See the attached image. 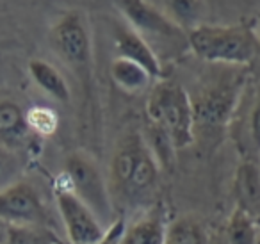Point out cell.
<instances>
[{
  "instance_id": "11",
  "label": "cell",
  "mask_w": 260,
  "mask_h": 244,
  "mask_svg": "<svg viewBox=\"0 0 260 244\" xmlns=\"http://www.w3.org/2000/svg\"><path fill=\"white\" fill-rule=\"evenodd\" d=\"M234 191L239 207L249 214L260 212V166L251 161L241 162L235 173Z\"/></svg>"
},
{
  "instance_id": "12",
  "label": "cell",
  "mask_w": 260,
  "mask_h": 244,
  "mask_svg": "<svg viewBox=\"0 0 260 244\" xmlns=\"http://www.w3.org/2000/svg\"><path fill=\"white\" fill-rule=\"evenodd\" d=\"M29 73L36 82V86L41 91H45L48 97L61 102V104L70 102V98H72L70 86L55 66H52L50 63L43 61V59H32L29 63Z\"/></svg>"
},
{
  "instance_id": "7",
  "label": "cell",
  "mask_w": 260,
  "mask_h": 244,
  "mask_svg": "<svg viewBox=\"0 0 260 244\" xmlns=\"http://www.w3.org/2000/svg\"><path fill=\"white\" fill-rule=\"evenodd\" d=\"M116 8L125 16L130 29H134L143 38L146 34L160 38H177L182 36L184 30L170 18L159 6L152 2H139V0H123L118 2Z\"/></svg>"
},
{
  "instance_id": "19",
  "label": "cell",
  "mask_w": 260,
  "mask_h": 244,
  "mask_svg": "<svg viewBox=\"0 0 260 244\" xmlns=\"http://www.w3.org/2000/svg\"><path fill=\"white\" fill-rule=\"evenodd\" d=\"M16 171V161L11 151H6L0 148V189L9 186V180L13 178Z\"/></svg>"
},
{
  "instance_id": "18",
  "label": "cell",
  "mask_w": 260,
  "mask_h": 244,
  "mask_svg": "<svg viewBox=\"0 0 260 244\" xmlns=\"http://www.w3.org/2000/svg\"><path fill=\"white\" fill-rule=\"evenodd\" d=\"M25 114H27V125H29L30 134L48 137L57 132L59 116L54 109L45 107V105H34Z\"/></svg>"
},
{
  "instance_id": "24",
  "label": "cell",
  "mask_w": 260,
  "mask_h": 244,
  "mask_svg": "<svg viewBox=\"0 0 260 244\" xmlns=\"http://www.w3.org/2000/svg\"><path fill=\"white\" fill-rule=\"evenodd\" d=\"M258 23H260V20H258Z\"/></svg>"
},
{
  "instance_id": "1",
  "label": "cell",
  "mask_w": 260,
  "mask_h": 244,
  "mask_svg": "<svg viewBox=\"0 0 260 244\" xmlns=\"http://www.w3.org/2000/svg\"><path fill=\"white\" fill-rule=\"evenodd\" d=\"M146 116L150 125L166 134L175 150L189 146L194 139V105L180 84H157L146 102Z\"/></svg>"
},
{
  "instance_id": "16",
  "label": "cell",
  "mask_w": 260,
  "mask_h": 244,
  "mask_svg": "<svg viewBox=\"0 0 260 244\" xmlns=\"http://www.w3.org/2000/svg\"><path fill=\"white\" fill-rule=\"evenodd\" d=\"M164 244H210L205 228L198 221L178 218L166 225Z\"/></svg>"
},
{
  "instance_id": "21",
  "label": "cell",
  "mask_w": 260,
  "mask_h": 244,
  "mask_svg": "<svg viewBox=\"0 0 260 244\" xmlns=\"http://www.w3.org/2000/svg\"><path fill=\"white\" fill-rule=\"evenodd\" d=\"M6 237H8V230L4 228V225H0V242H4Z\"/></svg>"
},
{
  "instance_id": "2",
  "label": "cell",
  "mask_w": 260,
  "mask_h": 244,
  "mask_svg": "<svg viewBox=\"0 0 260 244\" xmlns=\"http://www.w3.org/2000/svg\"><path fill=\"white\" fill-rule=\"evenodd\" d=\"M189 48L200 59L223 65H249L258 54V40L244 25H207L187 33Z\"/></svg>"
},
{
  "instance_id": "4",
  "label": "cell",
  "mask_w": 260,
  "mask_h": 244,
  "mask_svg": "<svg viewBox=\"0 0 260 244\" xmlns=\"http://www.w3.org/2000/svg\"><path fill=\"white\" fill-rule=\"evenodd\" d=\"M50 43L59 57L77 72L87 73L93 61L91 36L80 11H68L50 30Z\"/></svg>"
},
{
  "instance_id": "22",
  "label": "cell",
  "mask_w": 260,
  "mask_h": 244,
  "mask_svg": "<svg viewBox=\"0 0 260 244\" xmlns=\"http://www.w3.org/2000/svg\"><path fill=\"white\" fill-rule=\"evenodd\" d=\"M100 244H119V242H109V240H102Z\"/></svg>"
},
{
  "instance_id": "23",
  "label": "cell",
  "mask_w": 260,
  "mask_h": 244,
  "mask_svg": "<svg viewBox=\"0 0 260 244\" xmlns=\"http://www.w3.org/2000/svg\"><path fill=\"white\" fill-rule=\"evenodd\" d=\"M258 52H260V41H258Z\"/></svg>"
},
{
  "instance_id": "13",
  "label": "cell",
  "mask_w": 260,
  "mask_h": 244,
  "mask_svg": "<svg viewBox=\"0 0 260 244\" xmlns=\"http://www.w3.org/2000/svg\"><path fill=\"white\" fill-rule=\"evenodd\" d=\"M111 77L118 84V87L125 89L126 93H139L146 89L153 80L139 65H136L130 59L119 57V55L111 63Z\"/></svg>"
},
{
  "instance_id": "20",
  "label": "cell",
  "mask_w": 260,
  "mask_h": 244,
  "mask_svg": "<svg viewBox=\"0 0 260 244\" xmlns=\"http://www.w3.org/2000/svg\"><path fill=\"white\" fill-rule=\"evenodd\" d=\"M249 136L256 150H260V93L255 100V105L249 114Z\"/></svg>"
},
{
  "instance_id": "15",
  "label": "cell",
  "mask_w": 260,
  "mask_h": 244,
  "mask_svg": "<svg viewBox=\"0 0 260 244\" xmlns=\"http://www.w3.org/2000/svg\"><path fill=\"white\" fill-rule=\"evenodd\" d=\"M256 223L255 216L249 214L246 208L235 205L228 218L226 239L230 244H256Z\"/></svg>"
},
{
  "instance_id": "6",
  "label": "cell",
  "mask_w": 260,
  "mask_h": 244,
  "mask_svg": "<svg viewBox=\"0 0 260 244\" xmlns=\"http://www.w3.org/2000/svg\"><path fill=\"white\" fill-rule=\"evenodd\" d=\"M0 221L13 225H45L47 208L30 184L11 182L0 189Z\"/></svg>"
},
{
  "instance_id": "8",
  "label": "cell",
  "mask_w": 260,
  "mask_h": 244,
  "mask_svg": "<svg viewBox=\"0 0 260 244\" xmlns=\"http://www.w3.org/2000/svg\"><path fill=\"white\" fill-rule=\"evenodd\" d=\"M116 47H118L119 57L134 61L153 80H162L164 70L159 55L155 54V50L150 47V43L141 34H138L134 29H119L116 34Z\"/></svg>"
},
{
  "instance_id": "5",
  "label": "cell",
  "mask_w": 260,
  "mask_h": 244,
  "mask_svg": "<svg viewBox=\"0 0 260 244\" xmlns=\"http://www.w3.org/2000/svg\"><path fill=\"white\" fill-rule=\"evenodd\" d=\"M55 200L70 244H100L104 240V225L94 212L70 189L68 184L57 187Z\"/></svg>"
},
{
  "instance_id": "14",
  "label": "cell",
  "mask_w": 260,
  "mask_h": 244,
  "mask_svg": "<svg viewBox=\"0 0 260 244\" xmlns=\"http://www.w3.org/2000/svg\"><path fill=\"white\" fill-rule=\"evenodd\" d=\"M166 223L159 214H148L125 230L119 244H164Z\"/></svg>"
},
{
  "instance_id": "3",
  "label": "cell",
  "mask_w": 260,
  "mask_h": 244,
  "mask_svg": "<svg viewBox=\"0 0 260 244\" xmlns=\"http://www.w3.org/2000/svg\"><path fill=\"white\" fill-rule=\"evenodd\" d=\"M68 187L94 212L105 232L116 221L114 207H112L111 194L107 184L102 175L98 164L86 154H70L64 162V173Z\"/></svg>"
},
{
  "instance_id": "10",
  "label": "cell",
  "mask_w": 260,
  "mask_h": 244,
  "mask_svg": "<svg viewBox=\"0 0 260 244\" xmlns=\"http://www.w3.org/2000/svg\"><path fill=\"white\" fill-rule=\"evenodd\" d=\"M157 176H159V162L155 161L148 144H146L139 154L130 175L126 176L125 184L119 187V191L128 200H143L153 191L157 184Z\"/></svg>"
},
{
  "instance_id": "9",
  "label": "cell",
  "mask_w": 260,
  "mask_h": 244,
  "mask_svg": "<svg viewBox=\"0 0 260 244\" xmlns=\"http://www.w3.org/2000/svg\"><path fill=\"white\" fill-rule=\"evenodd\" d=\"M29 136L25 111L11 100H0V148L15 154L25 146Z\"/></svg>"
},
{
  "instance_id": "17",
  "label": "cell",
  "mask_w": 260,
  "mask_h": 244,
  "mask_svg": "<svg viewBox=\"0 0 260 244\" xmlns=\"http://www.w3.org/2000/svg\"><path fill=\"white\" fill-rule=\"evenodd\" d=\"M162 8H166V15L180 27L182 30L189 29L191 33L192 29H196L200 23V18L203 15L205 4L203 2H192V0H173V2H164L160 4Z\"/></svg>"
}]
</instances>
